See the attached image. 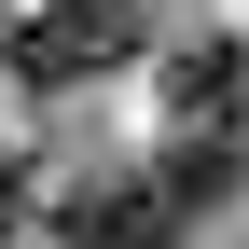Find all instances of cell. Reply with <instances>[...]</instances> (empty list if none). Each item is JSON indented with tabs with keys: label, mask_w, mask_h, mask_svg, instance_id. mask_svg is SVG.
Listing matches in <instances>:
<instances>
[{
	"label": "cell",
	"mask_w": 249,
	"mask_h": 249,
	"mask_svg": "<svg viewBox=\"0 0 249 249\" xmlns=\"http://www.w3.org/2000/svg\"><path fill=\"white\" fill-rule=\"evenodd\" d=\"M14 194H28V180H14V152H0V235H14Z\"/></svg>",
	"instance_id": "obj_5"
},
{
	"label": "cell",
	"mask_w": 249,
	"mask_h": 249,
	"mask_svg": "<svg viewBox=\"0 0 249 249\" xmlns=\"http://www.w3.org/2000/svg\"><path fill=\"white\" fill-rule=\"evenodd\" d=\"M166 124H249V55L235 42H180L166 55Z\"/></svg>",
	"instance_id": "obj_4"
},
{
	"label": "cell",
	"mask_w": 249,
	"mask_h": 249,
	"mask_svg": "<svg viewBox=\"0 0 249 249\" xmlns=\"http://www.w3.org/2000/svg\"><path fill=\"white\" fill-rule=\"evenodd\" d=\"M152 180H166V208H180V222H194V208H222L235 180H249V124H166Z\"/></svg>",
	"instance_id": "obj_3"
},
{
	"label": "cell",
	"mask_w": 249,
	"mask_h": 249,
	"mask_svg": "<svg viewBox=\"0 0 249 249\" xmlns=\"http://www.w3.org/2000/svg\"><path fill=\"white\" fill-rule=\"evenodd\" d=\"M55 235L70 249H180V208H166L152 166H111V180H83V194L55 208Z\"/></svg>",
	"instance_id": "obj_2"
},
{
	"label": "cell",
	"mask_w": 249,
	"mask_h": 249,
	"mask_svg": "<svg viewBox=\"0 0 249 249\" xmlns=\"http://www.w3.org/2000/svg\"><path fill=\"white\" fill-rule=\"evenodd\" d=\"M0 42H14V70H28V83H83V70H124L139 0H42V14H14Z\"/></svg>",
	"instance_id": "obj_1"
}]
</instances>
